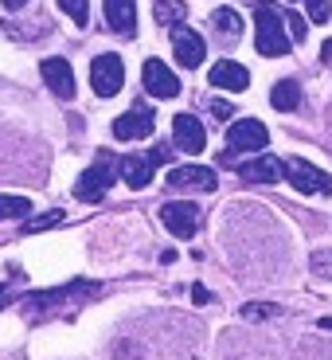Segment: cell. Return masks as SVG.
<instances>
[{
	"instance_id": "obj_16",
	"label": "cell",
	"mask_w": 332,
	"mask_h": 360,
	"mask_svg": "<svg viewBox=\"0 0 332 360\" xmlns=\"http://www.w3.org/2000/svg\"><path fill=\"white\" fill-rule=\"evenodd\" d=\"M239 176L243 180H254V184H274V180H281L286 172H281V161L270 153H258L254 161H243L239 165Z\"/></svg>"
},
{
	"instance_id": "obj_18",
	"label": "cell",
	"mask_w": 332,
	"mask_h": 360,
	"mask_svg": "<svg viewBox=\"0 0 332 360\" xmlns=\"http://www.w3.org/2000/svg\"><path fill=\"white\" fill-rule=\"evenodd\" d=\"M211 24H215V32H219V36H227V39H239V32H243V20H239V12H234V8H215Z\"/></svg>"
},
{
	"instance_id": "obj_19",
	"label": "cell",
	"mask_w": 332,
	"mask_h": 360,
	"mask_svg": "<svg viewBox=\"0 0 332 360\" xmlns=\"http://www.w3.org/2000/svg\"><path fill=\"white\" fill-rule=\"evenodd\" d=\"M188 8H184V0H157V24H184Z\"/></svg>"
},
{
	"instance_id": "obj_17",
	"label": "cell",
	"mask_w": 332,
	"mask_h": 360,
	"mask_svg": "<svg viewBox=\"0 0 332 360\" xmlns=\"http://www.w3.org/2000/svg\"><path fill=\"white\" fill-rule=\"evenodd\" d=\"M270 102H274V110H297L301 106V86L293 79H281L278 86L270 90Z\"/></svg>"
},
{
	"instance_id": "obj_4",
	"label": "cell",
	"mask_w": 332,
	"mask_h": 360,
	"mask_svg": "<svg viewBox=\"0 0 332 360\" xmlns=\"http://www.w3.org/2000/svg\"><path fill=\"white\" fill-rule=\"evenodd\" d=\"M270 145V134L262 122H254V117H239L231 129H227V149L231 153H262Z\"/></svg>"
},
{
	"instance_id": "obj_8",
	"label": "cell",
	"mask_w": 332,
	"mask_h": 360,
	"mask_svg": "<svg viewBox=\"0 0 332 360\" xmlns=\"http://www.w3.org/2000/svg\"><path fill=\"white\" fill-rule=\"evenodd\" d=\"M141 82L153 98H176L180 94V79L168 71V63H161V59H149V63L141 67Z\"/></svg>"
},
{
	"instance_id": "obj_14",
	"label": "cell",
	"mask_w": 332,
	"mask_h": 360,
	"mask_svg": "<svg viewBox=\"0 0 332 360\" xmlns=\"http://www.w3.org/2000/svg\"><path fill=\"white\" fill-rule=\"evenodd\" d=\"M168 184H172V188L211 192V188H215V172L199 169V165H180V169H168Z\"/></svg>"
},
{
	"instance_id": "obj_20",
	"label": "cell",
	"mask_w": 332,
	"mask_h": 360,
	"mask_svg": "<svg viewBox=\"0 0 332 360\" xmlns=\"http://www.w3.org/2000/svg\"><path fill=\"white\" fill-rule=\"evenodd\" d=\"M27 212H32V204L24 196H0V224L4 219H24Z\"/></svg>"
},
{
	"instance_id": "obj_13",
	"label": "cell",
	"mask_w": 332,
	"mask_h": 360,
	"mask_svg": "<svg viewBox=\"0 0 332 360\" xmlns=\"http://www.w3.org/2000/svg\"><path fill=\"white\" fill-rule=\"evenodd\" d=\"M207 79H211V86L231 90V94H243V90L251 86V71H246L243 63H234V59H219Z\"/></svg>"
},
{
	"instance_id": "obj_10",
	"label": "cell",
	"mask_w": 332,
	"mask_h": 360,
	"mask_svg": "<svg viewBox=\"0 0 332 360\" xmlns=\"http://www.w3.org/2000/svg\"><path fill=\"white\" fill-rule=\"evenodd\" d=\"M153 110L149 106H133L126 110L121 117H114V137L117 141H137V137H149L153 134Z\"/></svg>"
},
{
	"instance_id": "obj_15",
	"label": "cell",
	"mask_w": 332,
	"mask_h": 360,
	"mask_svg": "<svg viewBox=\"0 0 332 360\" xmlns=\"http://www.w3.org/2000/svg\"><path fill=\"white\" fill-rule=\"evenodd\" d=\"M106 8V24L117 36H133L137 32V0H102Z\"/></svg>"
},
{
	"instance_id": "obj_11",
	"label": "cell",
	"mask_w": 332,
	"mask_h": 360,
	"mask_svg": "<svg viewBox=\"0 0 332 360\" xmlns=\"http://www.w3.org/2000/svg\"><path fill=\"white\" fill-rule=\"evenodd\" d=\"M44 86H51V94H59V98H74V67L67 63L63 55H51V59H44Z\"/></svg>"
},
{
	"instance_id": "obj_9",
	"label": "cell",
	"mask_w": 332,
	"mask_h": 360,
	"mask_svg": "<svg viewBox=\"0 0 332 360\" xmlns=\"http://www.w3.org/2000/svg\"><path fill=\"white\" fill-rule=\"evenodd\" d=\"M281 172L293 180L297 192H328V188H332V180L324 176L321 169H313L309 161H301V157H289V161L281 165Z\"/></svg>"
},
{
	"instance_id": "obj_5",
	"label": "cell",
	"mask_w": 332,
	"mask_h": 360,
	"mask_svg": "<svg viewBox=\"0 0 332 360\" xmlns=\"http://www.w3.org/2000/svg\"><path fill=\"white\" fill-rule=\"evenodd\" d=\"M121 82H126V67H121V59L117 55H98L94 63H90V86L98 90L102 98H114L117 90H121Z\"/></svg>"
},
{
	"instance_id": "obj_25",
	"label": "cell",
	"mask_w": 332,
	"mask_h": 360,
	"mask_svg": "<svg viewBox=\"0 0 332 360\" xmlns=\"http://www.w3.org/2000/svg\"><path fill=\"white\" fill-rule=\"evenodd\" d=\"M278 314V306H246L243 317H274Z\"/></svg>"
},
{
	"instance_id": "obj_28",
	"label": "cell",
	"mask_w": 332,
	"mask_h": 360,
	"mask_svg": "<svg viewBox=\"0 0 332 360\" xmlns=\"http://www.w3.org/2000/svg\"><path fill=\"white\" fill-rule=\"evenodd\" d=\"M24 4H27V0H4V8H12V12H20Z\"/></svg>"
},
{
	"instance_id": "obj_12",
	"label": "cell",
	"mask_w": 332,
	"mask_h": 360,
	"mask_svg": "<svg viewBox=\"0 0 332 360\" xmlns=\"http://www.w3.org/2000/svg\"><path fill=\"white\" fill-rule=\"evenodd\" d=\"M172 141H176L180 153H204L207 134H204V126H199V117L176 114V122H172Z\"/></svg>"
},
{
	"instance_id": "obj_6",
	"label": "cell",
	"mask_w": 332,
	"mask_h": 360,
	"mask_svg": "<svg viewBox=\"0 0 332 360\" xmlns=\"http://www.w3.org/2000/svg\"><path fill=\"white\" fill-rule=\"evenodd\" d=\"M161 219L176 239H192L199 227V207L188 204V200H176V204H164L161 207Z\"/></svg>"
},
{
	"instance_id": "obj_1",
	"label": "cell",
	"mask_w": 332,
	"mask_h": 360,
	"mask_svg": "<svg viewBox=\"0 0 332 360\" xmlns=\"http://www.w3.org/2000/svg\"><path fill=\"white\" fill-rule=\"evenodd\" d=\"M254 47H258V55H270V59H281L293 47L286 32V16H278L270 4H258V12H254Z\"/></svg>"
},
{
	"instance_id": "obj_24",
	"label": "cell",
	"mask_w": 332,
	"mask_h": 360,
	"mask_svg": "<svg viewBox=\"0 0 332 360\" xmlns=\"http://www.w3.org/2000/svg\"><path fill=\"white\" fill-rule=\"evenodd\" d=\"M59 212H51V216H39V219H32V224H27V231H44V227H51V224H59Z\"/></svg>"
},
{
	"instance_id": "obj_2",
	"label": "cell",
	"mask_w": 332,
	"mask_h": 360,
	"mask_svg": "<svg viewBox=\"0 0 332 360\" xmlns=\"http://www.w3.org/2000/svg\"><path fill=\"white\" fill-rule=\"evenodd\" d=\"M109 184H114V157L102 153L98 161H94V165H90V169L79 176V184H74V196L86 200V204H94V200L106 196Z\"/></svg>"
},
{
	"instance_id": "obj_22",
	"label": "cell",
	"mask_w": 332,
	"mask_h": 360,
	"mask_svg": "<svg viewBox=\"0 0 332 360\" xmlns=\"http://www.w3.org/2000/svg\"><path fill=\"white\" fill-rule=\"evenodd\" d=\"M286 32H289V39H293V44H301V39L309 36L305 16H297V12H289V16H286Z\"/></svg>"
},
{
	"instance_id": "obj_23",
	"label": "cell",
	"mask_w": 332,
	"mask_h": 360,
	"mask_svg": "<svg viewBox=\"0 0 332 360\" xmlns=\"http://www.w3.org/2000/svg\"><path fill=\"white\" fill-rule=\"evenodd\" d=\"M305 8H309V20H313V24H324L328 12H332V0H305Z\"/></svg>"
},
{
	"instance_id": "obj_27",
	"label": "cell",
	"mask_w": 332,
	"mask_h": 360,
	"mask_svg": "<svg viewBox=\"0 0 332 360\" xmlns=\"http://www.w3.org/2000/svg\"><path fill=\"white\" fill-rule=\"evenodd\" d=\"M321 59L332 67V39H324V47H321Z\"/></svg>"
},
{
	"instance_id": "obj_7",
	"label": "cell",
	"mask_w": 332,
	"mask_h": 360,
	"mask_svg": "<svg viewBox=\"0 0 332 360\" xmlns=\"http://www.w3.org/2000/svg\"><path fill=\"white\" fill-rule=\"evenodd\" d=\"M172 51H176L180 67H199L204 55H207V44H204V36L192 32L188 24H176L172 27Z\"/></svg>"
},
{
	"instance_id": "obj_26",
	"label": "cell",
	"mask_w": 332,
	"mask_h": 360,
	"mask_svg": "<svg viewBox=\"0 0 332 360\" xmlns=\"http://www.w3.org/2000/svg\"><path fill=\"white\" fill-rule=\"evenodd\" d=\"M211 110H215L219 117H231V106H227V102H211Z\"/></svg>"
},
{
	"instance_id": "obj_3",
	"label": "cell",
	"mask_w": 332,
	"mask_h": 360,
	"mask_svg": "<svg viewBox=\"0 0 332 360\" xmlns=\"http://www.w3.org/2000/svg\"><path fill=\"white\" fill-rule=\"evenodd\" d=\"M168 161V149H153V153H129L117 161V169H121V180H126L129 188H145L149 180H153V169L157 165Z\"/></svg>"
},
{
	"instance_id": "obj_21",
	"label": "cell",
	"mask_w": 332,
	"mask_h": 360,
	"mask_svg": "<svg viewBox=\"0 0 332 360\" xmlns=\"http://www.w3.org/2000/svg\"><path fill=\"white\" fill-rule=\"evenodd\" d=\"M59 8H63L67 12V16H71L74 20V24H86V16H90V4H86V0H59Z\"/></svg>"
},
{
	"instance_id": "obj_29",
	"label": "cell",
	"mask_w": 332,
	"mask_h": 360,
	"mask_svg": "<svg viewBox=\"0 0 332 360\" xmlns=\"http://www.w3.org/2000/svg\"><path fill=\"white\" fill-rule=\"evenodd\" d=\"M0 306H8V297H4V286H0Z\"/></svg>"
}]
</instances>
